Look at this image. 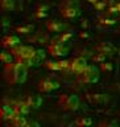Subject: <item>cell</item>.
Masks as SVG:
<instances>
[{"mask_svg": "<svg viewBox=\"0 0 120 127\" xmlns=\"http://www.w3.org/2000/svg\"><path fill=\"white\" fill-rule=\"evenodd\" d=\"M95 50H96V52H100V53H103V54H106L107 57L114 56V53L116 52L115 46H114L111 42H100L96 48H95Z\"/></svg>", "mask_w": 120, "mask_h": 127, "instance_id": "obj_15", "label": "cell"}, {"mask_svg": "<svg viewBox=\"0 0 120 127\" xmlns=\"http://www.w3.org/2000/svg\"><path fill=\"white\" fill-rule=\"evenodd\" d=\"M100 69L104 70V71H111L112 70V64L103 61V62H100Z\"/></svg>", "mask_w": 120, "mask_h": 127, "instance_id": "obj_28", "label": "cell"}, {"mask_svg": "<svg viewBox=\"0 0 120 127\" xmlns=\"http://www.w3.org/2000/svg\"><path fill=\"white\" fill-rule=\"evenodd\" d=\"M33 31V25H21V27H17L16 28V32L20 34H28V33H32Z\"/></svg>", "mask_w": 120, "mask_h": 127, "instance_id": "obj_24", "label": "cell"}, {"mask_svg": "<svg viewBox=\"0 0 120 127\" xmlns=\"http://www.w3.org/2000/svg\"><path fill=\"white\" fill-rule=\"evenodd\" d=\"M99 126H106V127H116L118 122L116 121H103L99 123Z\"/></svg>", "mask_w": 120, "mask_h": 127, "instance_id": "obj_27", "label": "cell"}, {"mask_svg": "<svg viewBox=\"0 0 120 127\" xmlns=\"http://www.w3.org/2000/svg\"><path fill=\"white\" fill-rule=\"evenodd\" d=\"M70 52V45L67 42L61 41L58 37L53 38L50 44L48 45V53L51 57H63Z\"/></svg>", "mask_w": 120, "mask_h": 127, "instance_id": "obj_4", "label": "cell"}, {"mask_svg": "<svg viewBox=\"0 0 120 127\" xmlns=\"http://www.w3.org/2000/svg\"><path fill=\"white\" fill-rule=\"evenodd\" d=\"M107 13H108V15H115V13H119V11H118V7H116V5H112V7H110V8H108V11H107Z\"/></svg>", "mask_w": 120, "mask_h": 127, "instance_id": "obj_30", "label": "cell"}, {"mask_svg": "<svg viewBox=\"0 0 120 127\" xmlns=\"http://www.w3.org/2000/svg\"><path fill=\"white\" fill-rule=\"evenodd\" d=\"M1 9L11 12L15 9V0H1Z\"/></svg>", "mask_w": 120, "mask_h": 127, "instance_id": "obj_21", "label": "cell"}, {"mask_svg": "<svg viewBox=\"0 0 120 127\" xmlns=\"http://www.w3.org/2000/svg\"><path fill=\"white\" fill-rule=\"evenodd\" d=\"M48 9H49L48 5H38L37 8H36V11H34V17L36 19L45 17V16L48 15Z\"/></svg>", "mask_w": 120, "mask_h": 127, "instance_id": "obj_20", "label": "cell"}, {"mask_svg": "<svg viewBox=\"0 0 120 127\" xmlns=\"http://www.w3.org/2000/svg\"><path fill=\"white\" fill-rule=\"evenodd\" d=\"M59 13L65 19H75L81 15L79 3L77 0H63L59 5Z\"/></svg>", "mask_w": 120, "mask_h": 127, "instance_id": "obj_3", "label": "cell"}, {"mask_svg": "<svg viewBox=\"0 0 120 127\" xmlns=\"http://www.w3.org/2000/svg\"><path fill=\"white\" fill-rule=\"evenodd\" d=\"M16 111L7 101H4L1 109H0V117H1V121H11L12 118L16 117Z\"/></svg>", "mask_w": 120, "mask_h": 127, "instance_id": "obj_13", "label": "cell"}, {"mask_svg": "<svg viewBox=\"0 0 120 127\" xmlns=\"http://www.w3.org/2000/svg\"><path fill=\"white\" fill-rule=\"evenodd\" d=\"M106 58H107V56L100 53V52H96V53L93 56V61L94 62H99V64L103 62V61H106Z\"/></svg>", "mask_w": 120, "mask_h": 127, "instance_id": "obj_25", "label": "cell"}, {"mask_svg": "<svg viewBox=\"0 0 120 127\" xmlns=\"http://www.w3.org/2000/svg\"><path fill=\"white\" fill-rule=\"evenodd\" d=\"M71 37H73V33H71V32H62V33L58 36V38L63 42H67Z\"/></svg>", "mask_w": 120, "mask_h": 127, "instance_id": "obj_26", "label": "cell"}, {"mask_svg": "<svg viewBox=\"0 0 120 127\" xmlns=\"http://www.w3.org/2000/svg\"><path fill=\"white\" fill-rule=\"evenodd\" d=\"M100 78V70L95 65H87L83 71L77 74V81L79 83H95Z\"/></svg>", "mask_w": 120, "mask_h": 127, "instance_id": "obj_2", "label": "cell"}, {"mask_svg": "<svg viewBox=\"0 0 120 127\" xmlns=\"http://www.w3.org/2000/svg\"><path fill=\"white\" fill-rule=\"evenodd\" d=\"M45 67L53 71H63V70H69L70 67V61L69 60H58V61H46Z\"/></svg>", "mask_w": 120, "mask_h": 127, "instance_id": "obj_9", "label": "cell"}, {"mask_svg": "<svg viewBox=\"0 0 120 127\" xmlns=\"http://www.w3.org/2000/svg\"><path fill=\"white\" fill-rule=\"evenodd\" d=\"M9 123L15 127H26L28 126V119L25 118V115H16L15 118H12Z\"/></svg>", "mask_w": 120, "mask_h": 127, "instance_id": "obj_18", "label": "cell"}, {"mask_svg": "<svg viewBox=\"0 0 120 127\" xmlns=\"http://www.w3.org/2000/svg\"><path fill=\"white\" fill-rule=\"evenodd\" d=\"M94 7L96 8V9L102 11V9H104V8H106V1H102V0H99V1H96V3L94 4Z\"/></svg>", "mask_w": 120, "mask_h": 127, "instance_id": "obj_29", "label": "cell"}, {"mask_svg": "<svg viewBox=\"0 0 120 127\" xmlns=\"http://www.w3.org/2000/svg\"><path fill=\"white\" fill-rule=\"evenodd\" d=\"M89 65L87 64V60L85 58V57H75V58H73L70 61V67H69V70L71 71L73 74H79L81 71H83V69Z\"/></svg>", "mask_w": 120, "mask_h": 127, "instance_id": "obj_10", "label": "cell"}, {"mask_svg": "<svg viewBox=\"0 0 120 127\" xmlns=\"http://www.w3.org/2000/svg\"><path fill=\"white\" fill-rule=\"evenodd\" d=\"M46 29L49 32H54V33H62L66 29H69V24L59 21V20H49V21H46Z\"/></svg>", "mask_w": 120, "mask_h": 127, "instance_id": "obj_11", "label": "cell"}, {"mask_svg": "<svg viewBox=\"0 0 120 127\" xmlns=\"http://www.w3.org/2000/svg\"><path fill=\"white\" fill-rule=\"evenodd\" d=\"M0 58H1V62L3 64H9V62H12L13 61V58H15V56L11 53H8V52H5V50H3L1 52V54H0Z\"/></svg>", "mask_w": 120, "mask_h": 127, "instance_id": "obj_23", "label": "cell"}, {"mask_svg": "<svg viewBox=\"0 0 120 127\" xmlns=\"http://www.w3.org/2000/svg\"><path fill=\"white\" fill-rule=\"evenodd\" d=\"M87 1H89V3H93V4H95L96 1H99V0H87Z\"/></svg>", "mask_w": 120, "mask_h": 127, "instance_id": "obj_31", "label": "cell"}, {"mask_svg": "<svg viewBox=\"0 0 120 127\" xmlns=\"http://www.w3.org/2000/svg\"><path fill=\"white\" fill-rule=\"evenodd\" d=\"M26 103L30 106V109H40L42 105V97L41 95H29L25 98Z\"/></svg>", "mask_w": 120, "mask_h": 127, "instance_id": "obj_17", "label": "cell"}, {"mask_svg": "<svg viewBox=\"0 0 120 127\" xmlns=\"http://www.w3.org/2000/svg\"><path fill=\"white\" fill-rule=\"evenodd\" d=\"M11 53L15 56V60L17 62H23L24 60H26V58H29L32 57L34 53H36V48L33 46H30V45H17V46H13V48H11Z\"/></svg>", "mask_w": 120, "mask_h": 127, "instance_id": "obj_6", "label": "cell"}, {"mask_svg": "<svg viewBox=\"0 0 120 127\" xmlns=\"http://www.w3.org/2000/svg\"><path fill=\"white\" fill-rule=\"evenodd\" d=\"M73 125L79 126V127H85V126H91L93 125V119L89 117H78L75 121L73 122Z\"/></svg>", "mask_w": 120, "mask_h": 127, "instance_id": "obj_19", "label": "cell"}, {"mask_svg": "<svg viewBox=\"0 0 120 127\" xmlns=\"http://www.w3.org/2000/svg\"><path fill=\"white\" fill-rule=\"evenodd\" d=\"M98 23L100 24V25L103 27H114V25H116V20L115 19H107V17H99L98 19Z\"/></svg>", "mask_w": 120, "mask_h": 127, "instance_id": "obj_22", "label": "cell"}, {"mask_svg": "<svg viewBox=\"0 0 120 127\" xmlns=\"http://www.w3.org/2000/svg\"><path fill=\"white\" fill-rule=\"evenodd\" d=\"M29 41L33 42V44H38V45H45V44L50 42L51 40L49 37V34L42 33V32H37V33H34L32 37H29Z\"/></svg>", "mask_w": 120, "mask_h": 127, "instance_id": "obj_16", "label": "cell"}, {"mask_svg": "<svg viewBox=\"0 0 120 127\" xmlns=\"http://www.w3.org/2000/svg\"><path fill=\"white\" fill-rule=\"evenodd\" d=\"M9 105L15 109L17 115H28L30 111V106L26 103V101H7Z\"/></svg>", "mask_w": 120, "mask_h": 127, "instance_id": "obj_12", "label": "cell"}, {"mask_svg": "<svg viewBox=\"0 0 120 127\" xmlns=\"http://www.w3.org/2000/svg\"><path fill=\"white\" fill-rule=\"evenodd\" d=\"M58 87H59V83L57 81H54L51 78H44L38 82L37 89L40 93H51V91L57 90Z\"/></svg>", "mask_w": 120, "mask_h": 127, "instance_id": "obj_7", "label": "cell"}, {"mask_svg": "<svg viewBox=\"0 0 120 127\" xmlns=\"http://www.w3.org/2000/svg\"><path fill=\"white\" fill-rule=\"evenodd\" d=\"M58 106L63 111H77L79 109V98L74 94H62L58 98Z\"/></svg>", "mask_w": 120, "mask_h": 127, "instance_id": "obj_5", "label": "cell"}, {"mask_svg": "<svg viewBox=\"0 0 120 127\" xmlns=\"http://www.w3.org/2000/svg\"><path fill=\"white\" fill-rule=\"evenodd\" d=\"M86 98H87V101L94 106L106 105V103H108L110 99H111V97L108 94H103V93H91V94H87Z\"/></svg>", "mask_w": 120, "mask_h": 127, "instance_id": "obj_8", "label": "cell"}, {"mask_svg": "<svg viewBox=\"0 0 120 127\" xmlns=\"http://www.w3.org/2000/svg\"><path fill=\"white\" fill-rule=\"evenodd\" d=\"M26 74H28V67L21 62L12 61L9 64H4V69H3L4 79L11 85L24 83L26 81Z\"/></svg>", "mask_w": 120, "mask_h": 127, "instance_id": "obj_1", "label": "cell"}, {"mask_svg": "<svg viewBox=\"0 0 120 127\" xmlns=\"http://www.w3.org/2000/svg\"><path fill=\"white\" fill-rule=\"evenodd\" d=\"M3 48H8V49H11V48H13V46H17L21 44V40H20L19 36H16V34H7V36H4L3 37Z\"/></svg>", "mask_w": 120, "mask_h": 127, "instance_id": "obj_14", "label": "cell"}]
</instances>
